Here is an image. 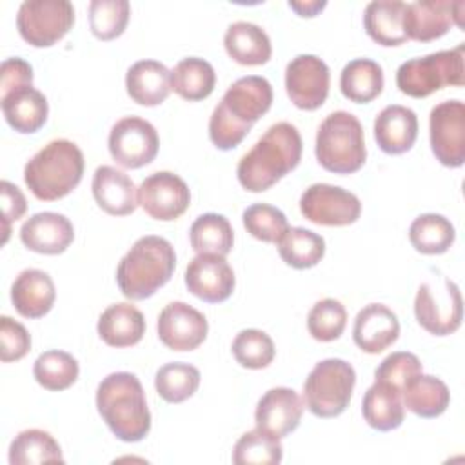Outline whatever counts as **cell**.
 <instances>
[{
	"instance_id": "6da1fadb",
	"label": "cell",
	"mask_w": 465,
	"mask_h": 465,
	"mask_svg": "<svg viewBox=\"0 0 465 465\" xmlns=\"http://www.w3.org/2000/svg\"><path fill=\"white\" fill-rule=\"evenodd\" d=\"M272 87L258 74L242 76L229 85L209 120V138L229 151L240 145L251 127L271 109Z\"/></svg>"
},
{
	"instance_id": "7a4b0ae2",
	"label": "cell",
	"mask_w": 465,
	"mask_h": 465,
	"mask_svg": "<svg viewBox=\"0 0 465 465\" xmlns=\"http://www.w3.org/2000/svg\"><path fill=\"white\" fill-rule=\"evenodd\" d=\"M302 158V136L289 122L272 124L263 136L245 153L236 167L238 182L251 193L272 187L291 173Z\"/></svg>"
},
{
	"instance_id": "3957f363",
	"label": "cell",
	"mask_w": 465,
	"mask_h": 465,
	"mask_svg": "<svg viewBox=\"0 0 465 465\" xmlns=\"http://www.w3.org/2000/svg\"><path fill=\"white\" fill-rule=\"evenodd\" d=\"M96 409L111 432L122 441H140L151 430V412L143 387L131 372H113L100 381Z\"/></svg>"
},
{
	"instance_id": "277c9868",
	"label": "cell",
	"mask_w": 465,
	"mask_h": 465,
	"mask_svg": "<svg viewBox=\"0 0 465 465\" xmlns=\"http://www.w3.org/2000/svg\"><path fill=\"white\" fill-rule=\"evenodd\" d=\"M176 267L174 247L162 236L138 238L116 269V283L129 300H145L163 287Z\"/></svg>"
},
{
	"instance_id": "5b68a950",
	"label": "cell",
	"mask_w": 465,
	"mask_h": 465,
	"mask_svg": "<svg viewBox=\"0 0 465 465\" xmlns=\"http://www.w3.org/2000/svg\"><path fill=\"white\" fill-rule=\"evenodd\" d=\"M84 154L65 138L51 140L24 167V182L44 202L67 196L82 180Z\"/></svg>"
},
{
	"instance_id": "8992f818",
	"label": "cell",
	"mask_w": 465,
	"mask_h": 465,
	"mask_svg": "<svg viewBox=\"0 0 465 465\" xmlns=\"http://www.w3.org/2000/svg\"><path fill=\"white\" fill-rule=\"evenodd\" d=\"M314 153L325 171L334 174L356 173L367 158L360 120L349 111L327 114L316 131Z\"/></svg>"
},
{
	"instance_id": "52a82bcc",
	"label": "cell",
	"mask_w": 465,
	"mask_h": 465,
	"mask_svg": "<svg viewBox=\"0 0 465 465\" xmlns=\"http://www.w3.org/2000/svg\"><path fill=\"white\" fill-rule=\"evenodd\" d=\"M465 45L430 53L403 62L396 71L398 89L412 98H425L445 85L461 87L465 82Z\"/></svg>"
},
{
	"instance_id": "ba28073f",
	"label": "cell",
	"mask_w": 465,
	"mask_h": 465,
	"mask_svg": "<svg viewBox=\"0 0 465 465\" xmlns=\"http://www.w3.org/2000/svg\"><path fill=\"white\" fill-rule=\"evenodd\" d=\"M356 383L354 367L341 358L318 361L303 383L305 407L318 418L340 416L351 401Z\"/></svg>"
},
{
	"instance_id": "9c48e42d",
	"label": "cell",
	"mask_w": 465,
	"mask_h": 465,
	"mask_svg": "<svg viewBox=\"0 0 465 465\" xmlns=\"http://www.w3.org/2000/svg\"><path fill=\"white\" fill-rule=\"evenodd\" d=\"M74 24V7L67 0H24L16 13L20 36L35 47H49Z\"/></svg>"
},
{
	"instance_id": "30bf717a",
	"label": "cell",
	"mask_w": 465,
	"mask_h": 465,
	"mask_svg": "<svg viewBox=\"0 0 465 465\" xmlns=\"http://www.w3.org/2000/svg\"><path fill=\"white\" fill-rule=\"evenodd\" d=\"M414 316L418 323L434 336L452 334L463 320L460 287L449 278H443V289L423 282L414 298Z\"/></svg>"
},
{
	"instance_id": "8fae6325",
	"label": "cell",
	"mask_w": 465,
	"mask_h": 465,
	"mask_svg": "<svg viewBox=\"0 0 465 465\" xmlns=\"http://www.w3.org/2000/svg\"><path fill=\"white\" fill-rule=\"evenodd\" d=\"M430 149L445 167H461L465 162V105L461 100H445L432 107L429 116Z\"/></svg>"
},
{
	"instance_id": "7c38bea8",
	"label": "cell",
	"mask_w": 465,
	"mask_h": 465,
	"mask_svg": "<svg viewBox=\"0 0 465 465\" xmlns=\"http://www.w3.org/2000/svg\"><path fill=\"white\" fill-rule=\"evenodd\" d=\"M107 145L118 165L138 169L156 158L160 138L151 122L140 116H125L111 127Z\"/></svg>"
},
{
	"instance_id": "4fadbf2b",
	"label": "cell",
	"mask_w": 465,
	"mask_h": 465,
	"mask_svg": "<svg viewBox=\"0 0 465 465\" xmlns=\"http://www.w3.org/2000/svg\"><path fill=\"white\" fill-rule=\"evenodd\" d=\"M302 214L318 225H349L360 218V198L338 185L312 183L300 196Z\"/></svg>"
},
{
	"instance_id": "5bb4252c",
	"label": "cell",
	"mask_w": 465,
	"mask_h": 465,
	"mask_svg": "<svg viewBox=\"0 0 465 465\" xmlns=\"http://www.w3.org/2000/svg\"><path fill=\"white\" fill-rule=\"evenodd\" d=\"M331 73L316 54H298L285 67V91L291 102L305 111L323 105L329 94Z\"/></svg>"
},
{
	"instance_id": "9a60e30c",
	"label": "cell",
	"mask_w": 465,
	"mask_h": 465,
	"mask_svg": "<svg viewBox=\"0 0 465 465\" xmlns=\"http://www.w3.org/2000/svg\"><path fill=\"white\" fill-rule=\"evenodd\" d=\"M189 203L191 191L187 183L171 171L153 173L138 187V205L154 220H176L187 211Z\"/></svg>"
},
{
	"instance_id": "2e32d148",
	"label": "cell",
	"mask_w": 465,
	"mask_h": 465,
	"mask_svg": "<svg viewBox=\"0 0 465 465\" xmlns=\"http://www.w3.org/2000/svg\"><path fill=\"white\" fill-rule=\"evenodd\" d=\"M463 2L449 0H416L405 4L403 29L407 38L416 42H430L443 36L452 24L463 27Z\"/></svg>"
},
{
	"instance_id": "e0dca14e",
	"label": "cell",
	"mask_w": 465,
	"mask_h": 465,
	"mask_svg": "<svg viewBox=\"0 0 465 465\" xmlns=\"http://www.w3.org/2000/svg\"><path fill=\"white\" fill-rule=\"evenodd\" d=\"M158 338L171 351H193L207 338V318L185 302L167 303L158 316Z\"/></svg>"
},
{
	"instance_id": "ac0fdd59",
	"label": "cell",
	"mask_w": 465,
	"mask_h": 465,
	"mask_svg": "<svg viewBox=\"0 0 465 465\" xmlns=\"http://www.w3.org/2000/svg\"><path fill=\"white\" fill-rule=\"evenodd\" d=\"M234 283V271L220 254H196L185 269L189 292L209 303L225 302L232 294Z\"/></svg>"
},
{
	"instance_id": "d6986e66",
	"label": "cell",
	"mask_w": 465,
	"mask_h": 465,
	"mask_svg": "<svg viewBox=\"0 0 465 465\" xmlns=\"http://www.w3.org/2000/svg\"><path fill=\"white\" fill-rule=\"evenodd\" d=\"M302 414L303 403L294 389L272 387L260 398L254 421L256 429L282 440L300 425Z\"/></svg>"
},
{
	"instance_id": "ffe728a7",
	"label": "cell",
	"mask_w": 465,
	"mask_h": 465,
	"mask_svg": "<svg viewBox=\"0 0 465 465\" xmlns=\"http://www.w3.org/2000/svg\"><path fill=\"white\" fill-rule=\"evenodd\" d=\"M22 243L40 254H60L74 240V229L67 216L44 211L29 216L20 227Z\"/></svg>"
},
{
	"instance_id": "44dd1931",
	"label": "cell",
	"mask_w": 465,
	"mask_h": 465,
	"mask_svg": "<svg viewBox=\"0 0 465 465\" xmlns=\"http://www.w3.org/2000/svg\"><path fill=\"white\" fill-rule=\"evenodd\" d=\"M400 334L398 316L383 303H369L358 311L352 327L354 343L367 354L391 347Z\"/></svg>"
},
{
	"instance_id": "7402d4cb",
	"label": "cell",
	"mask_w": 465,
	"mask_h": 465,
	"mask_svg": "<svg viewBox=\"0 0 465 465\" xmlns=\"http://www.w3.org/2000/svg\"><path fill=\"white\" fill-rule=\"evenodd\" d=\"M418 136V116L411 107L392 104L374 118V140L387 154L409 151Z\"/></svg>"
},
{
	"instance_id": "603a6c76",
	"label": "cell",
	"mask_w": 465,
	"mask_h": 465,
	"mask_svg": "<svg viewBox=\"0 0 465 465\" xmlns=\"http://www.w3.org/2000/svg\"><path fill=\"white\" fill-rule=\"evenodd\" d=\"M96 203L113 216L131 214L138 207V193L133 180L120 169L100 165L91 182Z\"/></svg>"
},
{
	"instance_id": "cb8c5ba5",
	"label": "cell",
	"mask_w": 465,
	"mask_h": 465,
	"mask_svg": "<svg viewBox=\"0 0 465 465\" xmlns=\"http://www.w3.org/2000/svg\"><path fill=\"white\" fill-rule=\"evenodd\" d=\"M56 289L51 276L40 269H24L11 285V302L24 318H40L54 303Z\"/></svg>"
},
{
	"instance_id": "d4e9b609",
	"label": "cell",
	"mask_w": 465,
	"mask_h": 465,
	"mask_svg": "<svg viewBox=\"0 0 465 465\" xmlns=\"http://www.w3.org/2000/svg\"><path fill=\"white\" fill-rule=\"evenodd\" d=\"M127 94L140 105H158L171 93V71L158 60H138L125 74Z\"/></svg>"
},
{
	"instance_id": "484cf974",
	"label": "cell",
	"mask_w": 465,
	"mask_h": 465,
	"mask_svg": "<svg viewBox=\"0 0 465 465\" xmlns=\"http://www.w3.org/2000/svg\"><path fill=\"white\" fill-rule=\"evenodd\" d=\"M98 334L111 347L136 345L145 334V318L140 309L122 302L109 305L98 318Z\"/></svg>"
},
{
	"instance_id": "4316f807",
	"label": "cell",
	"mask_w": 465,
	"mask_h": 465,
	"mask_svg": "<svg viewBox=\"0 0 465 465\" xmlns=\"http://www.w3.org/2000/svg\"><path fill=\"white\" fill-rule=\"evenodd\" d=\"M223 45L227 54L242 65H262L272 54L269 35L260 25L245 20H238L227 27Z\"/></svg>"
},
{
	"instance_id": "83f0119b",
	"label": "cell",
	"mask_w": 465,
	"mask_h": 465,
	"mask_svg": "<svg viewBox=\"0 0 465 465\" xmlns=\"http://www.w3.org/2000/svg\"><path fill=\"white\" fill-rule=\"evenodd\" d=\"M0 100L5 122L18 133H36L47 120V98L33 85L13 91Z\"/></svg>"
},
{
	"instance_id": "f1b7e54d",
	"label": "cell",
	"mask_w": 465,
	"mask_h": 465,
	"mask_svg": "<svg viewBox=\"0 0 465 465\" xmlns=\"http://www.w3.org/2000/svg\"><path fill=\"white\" fill-rule=\"evenodd\" d=\"M361 414L365 421L376 430L387 432L398 429L405 418L401 392L385 381L374 380L363 396Z\"/></svg>"
},
{
	"instance_id": "f546056e",
	"label": "cell",
	"mask_w": 465,
	"mask_h": 465,
	"mask_svg": "<svg viewBox=\"0 0 465 465\" xmlns=\"http://www.w3.org/2000/svg\"><path fill=\"white\" fill-rule=\"evenodd\" d=\"M405 4L400 0H372L363 11V27L380 45H400L407 42L403 29Z\"/></svg>"
},
{
	"instance_id": "4dcf8cb0",
	"label": "cell",
	"mask_w": 465,
	"mask_h": 465,
	"mask_svg": "<svg viewBox=\"0 0 465 465\" xmlns=\"http://www.w3.org/2000/svg\"><path fill=\"white\" fill-rule=\"evenodd\" d=\"M403 405L421 418H436L443 414L450 403V392L443 380L420 372L401 392Z\"/></svg>"
},
{
	"instance_id": "1f68e13d",
	"label": "cell",
	"mask_w": 465,
	"mask_h": 465,
	"mask_svg": "<svg viewBox=\"0 0 465 465\" xmlns=\"http://www.w3.org/2000/svg\"><path fill=\"white\" fill-rule=\"evenodd\" d=\"M340 89L343 96L356 104H367L380 96L383 89V69L371 58H354L341 69Z\"/></svg>"
},
{
	"instance_id": "d6a6232c",
	"label": "cell",
	"mask_w": 465,
	"mask_h": 465,
	"mask_svg": "<svg viewBox=\"0 0 465 465\" xmlns=\"http://www.w3.org/2000/svg\"><path fill=\"white\" fill-rule=\"evenodd\" d=\"M216 84L213 65L198 56L180 60L171 71V89L183 100L196 102L207 98Z\"/></svg>"
},
{
	"instance_id": "836d02e7",
	"label": "cell",
	"mask_w": 465,
	"mask_h": 465,
	"mask_svg": "<svg viewBox=\"0 0 465 465\" xmlns=\"http://www.w3.org/2000/svg\"><path fill=\"white\" fill-rule=\"evenodd\" d=\"M11 465H38L64 463L58 441L42 429H27L15 436L9 445Z\"/></svg>"
},
{
	"instance_id": "e575fe53",
	"label": "cell",
	"mask_w": 465,
	"mask_h": 465,
	"mask_svg": "<svg viewBox=\"0 0 465 465\" xmlns=\"http://www.w3.org/2000/svg\"><path fill=\"white\" fill-rule=\"evenodd\" d=\"M191 247L198 254H220L231 252L234 243V232L229 220L218 213L200 214L189 229Z\"/></svg>"
},
{
	"instance_id": "d590c367",
	"label": "cell",
	"mask_w": 465,
	"mask_h": 465,
	"mask_svg": "<svg viewBox=\"0 0 465 465\" xmlns=\"http://www.w3.org/2000/svg\"><path fill=\"white\" fill-rule=\"evenodd\" d=\"M276 245L282 260L294 269L314 267L325 254L323 236L305 227H289Z\"/></svg>"
},
{
	"instance_id": "8d00e7d4",
	"label": "cell",
	"mask_w": 465,
	"mask_h": 465,
	"mask_svg": "<svg viewBox=\"0 0 465 465\" xmlns=\"http://www.w3.org/2000/svg\"><path fill=\"white\" fill-rule=\"evenodd\" d=\"M454 225L436 213L420 214L409 227V240L412 247L423 254H443L454 243Z\"/></svg>"
},
{
	"instance_id": "74e56055",
	"label": "cell",
	"mask_w": 465,
	"mask_h": 465,
	"mask_svg": "<svg viewBox=\"0 0 465 465\" xmlns=\"http://www.w3.org/2000/svg\"><path fill=\"white\" fill-rule=\"evenodd\" d=\"M80 374L78 361L65 351H45L33 365L35 380L47 391H64L71 387Z\"/></svg>"
},
{
	"instance_id": "f35d334b",
	"label": "cell",
	"mask_w": 465,
	"mask_h": 465,
	"mask_svg": "<svg viewBox=\"0 0 465 465\" xmlns=\"http://www.w3.org/2000/svg\"><path fill=\"white\" fill-rule=\"evenodd\" d=\"M200 385V371L183 361L162 365L154 376V387L167 403H182L191 398Z\"/></svg>"
},
{
	"instance_id": "ab89813d",
	"label": "cell",
	"mask_w": 465,
	"mask_h": 465,
	"mask_svg": "<svg viewBox=\"0 0 465 465\" xmlns=\"http://www.w3.org/2000/svg\"><path fill=\"white\" fill-rule=\"evenodd\" d=\"M283 458V449L278 438L254 429L240 436L232 449L236 465H276Z\"/></svg>"
},
{
	"instance_id": "60d3db41",
	"label": "cell",
	"mask_w": 465,
	"mask_h": 465,
	"mask_svg": "<svg viewBox=\"0 0 465 465\" xmlns=\"http://www.w3.org/2000/svg\"><path fill=\"white\" fill-rule=\"evenodd\" d=\"M131 5L127 0H91L89 2V27L100 40H113L120 36L129 22Z\"/></svg>"
},
{
	"instance_id": "b9f144b4",
	"label": "cell",
	"mask_w": 465,
	"mask_h": 465,
	"mask_svg": "<svg viewBox=\"0 0 465 465\" xmlns=\"http://www.w3.org/2000/svg\"><path fill=\"white\" fill-rule=\"evenodd\" d=\"M347 325V311L341 302L323 298L316 302L307 316L309 334L318 341L338 340Z\"/></svg>"
},
{
	"instance_id": "7bdbcfd3",
	"label": "cell",
	"mask_w": 465,
	"mask_h": 465,
	"mask_svg": "<svg viewBox=\"0 0 465 465\" xmlns=\"http://www.w3.org/2000/svg\"><path fill=\"white\" fill-rule=\"evenodd\" d=\"M232 354L242 367L265 369L274 360L276 349L267 332L260 329H243L232 340Z\"/></svg>"
},
{
	"instance_id": "ee69618b",
	"label": "cell",
	"mask_w": 465,
	"mask_h": 465,
	"mask_svg": "<svg viewBox=\"0 0 465 465\" xmlns=\"http://www.w3.org/2000/svg\"><path fill=\"white\" fill-rule=\"evenodd\" d=\"M243 227L251 232L256 240L267 243H278L280 238L289 229L287 216L271 203H252L249 205L243 214Z\"/></svg>"
},
{
	"instance_id": "f6af8a7d",
	"label": "cell",
	"mask_w": 465,
	"mask_h": 465,
	"mask_svg": "<svg viewBox=\"0 0 465 465\" xmlns=\"http://www.w3.org/2000/svg\"><path fill=\"white\" fill-rule=\"evenodd\" d=\"M420 372H423L421 361L416 354L412 352H405V351H398L389 354L374 371V378L378 381H385L389 385H392L394 389H398L400 392H403L405 385L418 376Z\"/></svg>"
},
{
	"instance_id": "bcb514c9",
	"label": "cell",
	"mask_w": 465,
	"mask_h": 465,
	"mask_svg": "<svg viewBox=\"0 0 465 465\" xmlns=\"http://www.w3.org/2000/svg\"><path fill=\"white\" fill-rule=\"evenodd\" d=\"M31 349L27 329L11 316L0 318V360L4 363L24 358Z\"/></svg>"
},
{
	"instance_id": "7dc6e473",
	"label": "cell",
	"mask_w": 465,
	"mask_h": 465,
	"mask_svg": "<svg viewBox=\"0 0 465 465\" xmlns=\"http://www.w3.org/2000/svg\"><path fill=\"white\" fill-rule=\"evenodd\" d=\"M33 85V67L24 58H5L0 65V98Z\"/></svg>"
},
{
	"instance_id": "c3c4849f",
	"label": "cell",
	"mask_w": 465,
	"mask_h": 465,
	"mask_svg": "<svg viewBox=\"0 0 465 465\" xmlns=\"http://www.w3.org/2000/svg\"><path fill=\"white\" fill-rule=\"evenodd\" d=\"M0 194H2V214H4V222H2L4 240L2 242L5 243L7 236H9L11 222H16L18 218L24 216V213L27 209V202H25V196L22 194V191L7 180L0 182Z\"/></svg>"
},
{
	"instance_id": "681fc988",
	"label": "cell",
	"mask_w": 465,
	"mask_h": 465,
	"mask_svg": "<svg viewBox=\"0 0 465 465\" xmlns=\"http://www.w3.org/2000/svg\"><path fill=\"white\" fill-rule=\"evenodd\" d=\"M325 5H327L325 0H305V2H303V0H302V2L291 0V2H289V7L294 9L300 16H314V15H318Z\"/></svg>"
}]
</instances>
